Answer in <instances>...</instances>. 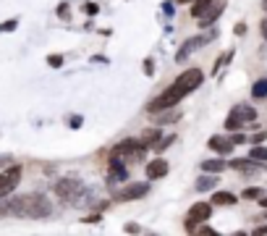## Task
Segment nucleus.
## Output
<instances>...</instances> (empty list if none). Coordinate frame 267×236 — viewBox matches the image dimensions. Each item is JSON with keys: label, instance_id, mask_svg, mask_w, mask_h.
Wrapping results in <instances>:
<instances>
[{"label": "nucleus", "instance_id": "nucleus-1", "mask_svg": "<svg viewBox=\"0 0 267 236\" xmlns=\"http://www.w3.org/2000/svg\"><path fill=\"white\" fill-rule=\"evenodd\" d=\"M53 215V202L44 194H24V218H50Z\"/></svg>", "mask_w": 267, "mask_h": 236}, {"label": "nucleus", "instance_id": "nucleus-2", "mask_svg": "<svg viewBox=\"0 0 267 236\" xmlns=\"http://www.w3.org/2000/svg\"><path fill=\"white\" fill-rule=\"evenodd\" d=\"M113 158H126V160H142L144 155H147V145H142V142H137V139H123V142H118V145L113 147V152H110Z\"/></svg>", "mask_w": 267, "mask_h": 236}, {"label": "nucleus", "instance_id": "nucleus-3", "mask_svg": "<svg viewBox=\"0 0 267 236\" xmlns=\"http://www.w3.org/2000/svg\"><path fill=\"white\" fill-rule=\"evenodd\" d=\"M210 218H212V205H210V202H194V205L189 207V212H186L184 228H186L189 233H194V228H196L199 223H205V221H210Z\"/></svg>", "mask_w": 267, "mask_h": 236}, {"label": "nucleus", "instance_id": "nucleus-4", "mask_svg": "<svg viewBox=\"0 0 267 236\" xmlns=\"http://www.w3.org/2000/svg\"><path fill=\"white\" fill-rule=\"evenodd\" d=\"M184 97H186V94H184L181 89H178V87H173V84H170L163 94H158V97H154V100L147 105V110H149V113H158V110H165V108H175V105L181 103Z\"/></svg>", "mask_w": 267, "mask_h": 236}, {"label": "nucleus", "instance_id": "nucleus-5", "mask_svg": "<svg viewBox=\"0 0 267 236\" xmlns=\"http://www.w3.org/2000/svg\"><path fill=\"white\" fill-rule=\"evenodd\" d=\"M53 192H55L60 200H76V197L84 192V184H81V179H76V176H65V179L55 181Z\"/></svg>", "mask_w": 267, "mask_h": 236}, {"label": "nucleus", "instance_id": "nucleus-6", "mask_svg": "<svg viewBox=\"0 0 267 236\" xmlns=\"http://www.w3.org/2000/svg\"><path fill=\"white\" fill-rule=\"evenodd\" d=\"M215 34H217V32L212 29L210 34H196V37H189V40H186V42L181 45V50H178L175 61H178V63H184V61H186V58H189V55H191L194 50H199V47H205V45H207L210 40H215Z\"/></svg>", "mask_w": 267, "mask_h": 236}, {"label": "nucleus", "instance_id": "nucleus-7", "mask_svg": "<svg viewBox=\"0 0 267 236\" xmlns=\"http://www.w3.org/2000/svg\"><path fill=\"white\" fill-rule=\"evenodd\" d=\"M202 82H205V74H202V71H199V68H189V71H184V74L173 82V87H178L184 94H189V92H194Z\"/></svg>", "mask_w": 267, "mask_h": 236}, {"label": "nucleus", "instance_id": "nucleus-8", "mask_svg": "<svg viewBox=\"0 0 267 236\" xmlns=\"http://www.w3.org/2000/svg\"><path fill=\"white\" fill-rule=\"evenodd\" d=\"M21 181V165H8V168L0 173V197H8Z\"/></svg>", "mask_w": 267, "mask_h": 236}, {"label": "nucleus", "instance_id": "nucleus-9", "mask_svg": "<svg viewBox=\"0 0 267 236\" xmlns=\"http://www.w3.org/2000/svg\"><path fill=\"white\" fill-rule=\"evenodd\" d=\"M147 192H149V184H144V181H134V184H126V186L121 189L116 200H121V202H134V200H142Z\"/></svg>", "mask_w": 267, "mask_h": 236}, {"label": "nucleus", "instance_id": "nucleus-10", "mask_svg": "<svg viewBox=\"0 0 267 236\" xmlns=\"http://www.w3.org/2000/svg\"><path fill=\"white\" fill-rule=\"evenodd\" d=\"M267 163H259V160H252V158H238V160H231V168L238 171V173H247V176H254L264 168Z\"/></svg>", "mask_w": 267, "mask_h": 236}, {"label": "nucleus", "instance_id": "nucleus-11", "mask_svg": "<svg viewBox=\"0 0 267 236\" xmlns=\"http://www.w3.org/2000/svg\"><path fill=\"white\" fill-rule=\"evenodd\" d=\"M107 168H110V173H107V181H110V184H121V181H126V179H128V168L123 165V160H121V158H113V155H110Z\"/></svg>", "mask_w": 267, "mask_h": 236}, {"label": "nucleus", "instance_id": "nucleus-12", "mask_svg": "<svg viewBox=\"0 0 267 236\" xmlns=\"http://www.w3.org/2000/svg\"><path fill=\"white\" fill-rule=\"evenodd\" d=\"M222 6H226V3H222V0H215V3L202 13V16H199L196 21H199V27H202V29H207V27H212V24L220 18V13H222Z\"/></svg>", "mask_w": 267, "mask_h": 236}, {"label": "nucleus", "instance_id": "nucleus-13", "mask_svg": "<svg viewBox=\"0 0 267 236\" xmlns=\"http://www.w3.org/2000/svg\"><path fill=\"white\" fill-rule=\"evenodd\" d=\"M144 171H147V179H165L168 171H170V165H168V160H163V158H154V160L147 163Z\"/></svg>", "mask_w": 267, "mask_h": 236}, {"label": "nucleus", "instance_id": "nucleus-14", "mask_svg": "<svg viewBox=\"0 0 267 236\" xmlns=\"http://www.w3.org/2000/svg\"><path fill=\"white\" fill-rule=\"evenodd\" d=\"M207 145H210V150H215L217 155H231L233 152V139L231 136H212L210 142H207Z\"/></svg>", "mask_w": 267, "mask_h": 236}, {"label": "nucleus", "instance_id": "nucleus-15", "mask_svg": "<svg viewBox=\"0 0 267 236\" xmlns=\"http://www.w3.org/2000/svg\"><path fill=\"white\" fill-rule=\"evenodd\" d=\"M178 118H181V113H178V110H173V108H165V110L152 113V121H154V126H163V124H175Z\"/></svg>", "mask_w": 267, "mask_h": 236}, {"label": "nucleus", "instance_id": "nucleus-16", "mask_svg": "<svg viewBox=\"0 0 267 236\" xmlns=\"http://www.w3.org/2000/svg\"><path fill=\"white\" fill-rule=\"evenodd\" d=\"M233 115H238L243 124H252L254 118H257V110L249 105V103H238V105H233V110H231Z\"/></svg>", "mask_w": 267, "mask_h": 236}, {"label": "nucleus", "instance_id": "nucleus-17", "mask_svg": "<svg viewBox=\"0 0 267 236\" xmlns=\"http://www.w3.org/2000/svg\"><path fill=\"white\" fill-rule=\"evenodd\" d=\"M217 173H205L202 179L196 181V192H212V189L217 186Z\"/></svg>", "mask_w": 267, "mask_h": 236}, {"label": "nucleus", "instance_id": "nucleus-18", "mask_svg": "<svg viewBox=\"0 0 267 236\" xmlns=\"http://www.w3.org/2000/svg\"><path fill=\"white\" fill-rule=\"evenodd\" d=\"M238 200H236V194H231V192H215L212 194V205H220V207H231V205H236Z\"/></svg>", "mask_w": 267, "mask_h": 236}, {"label": "nucleus", "instance_id": "nucleus-19", "mask_svg": "<svg viewBox=\"0 0 267 236\" xmlns=\"http://www.w3.org/2000/svg\"><path fill=\"white\" fill-rule=\"evenodd\" d=\"M226 160H220V158H212V160H205L202 163V171L205 173H220V171H226Z\"/></svg>", "mask_w": 267, "mask_h": 236}, {"label": "nucleus", "instance_id": "nucleus-20", "mask_svg": "<svg viewBox=\"0 0 267 236\" xmlns=\"http://www.w3.org/2000/svg\"><path fill=\"white\" fill-rule=\"evenodd\" d=\"M215 3V0H191V16L194 18H199V16H202L210 6Z\"/></svg>", "mask_w": 267, "mask_h": 236}, {"label": "nucleus", "instance_id": "nucleus-21", "mask_svg": "<svg viewBox=\"0 0 267 236\" xmlns=\"http://www.w3.org/2000/svg\"><path fill=\"white\" fill-rule=\"evenodd\" d=\"M252 97H254V100H264V97H267V79L254 82V87H252Z\"/></svg>", "mask_w": 267, "mask_h": 236}, {"label": "nucleus", "instance_id": "nucleus-22", "mask_svg": "<svg viewBox=\"0 0 267 236\" xmlns=\"http://www.w3.org/2000/svg\"><path fill=\"white\" fill-rule=\"evenodd\" d=\"M160 136H163V134H160V129H147V131L142 134V139H139V142H142V145H147V147H152Z\"/></svg>", "mask_w": 267, "mask_h": 236}, {"label": "nucleus", "instance_id": "nucleus-23", "mask_svg": "<svg viewBox=\"0 0 267 236\" xmlns=\"http://www.w3.org/2000/svg\"><path fill=\"white\" fill-rule=\"evenodd\" d=\"M262 194H264V189H262V186H247V189L241 192L243 200H259Z\"/></svg>", "mask_w": 267, "mask_h": 236}, {"label": "nucleus", "instance_id": "nucleus-24", "mask_svg": "<svg viewBox=\"0 0 267 236\" xmlns=\"http://www.w3.org/2000/svg\"><path fill=\"white\" fill-rule=\"evenodd\" d=\"M249 158H252V160H259V163H267V147L254 145V147L249 150Z\"/></svg>", "mask_w": 267, "mask_h": 236}, {"label": "nucleus", "instance_id": "nucleus-25", "mask_svg": "<svg viewBox=\"0 0 267 236\" xmlns=\"http://www.w3.org/2000/svg\"><path fill=\"white\" fill-rule=\"evenodd\" d=\"M173 142H175V136H160V139H158V142H154V145H152V147H154V150H158V152H165V150H168V147L173 145Z\"/></svg>", "mask_w": 267, "mask_h": 236}, {"label": "nucleus", "instance_id": "nucleus-26", "mask_svg": "<svg viewBox=\"0 0 267 236\" xmlns=\"http://www.w3.org/2000/svg\"><path fill=\"white\" fill-rule=\"evenodd\" d=\"M241 126H243V121H241L238 115H233V113H231V115L226 118V129H228V131H238Z\"/></svg>", "mask_w": 267, "mask_h": 236}, {"label": "nucleus", "instance_id": "nucleus-27", "mask_svg": "<svg viewBox=\"0 0 267 236\" xmlns=\"http://www.w3.org/2000/svg\"><path fill=\"white\" fill-rule=\"evenodd\" d=\"M16 27H18V18H8V21L0 24V32H13Z\"/></svg>", "mask_w": 267, "mask_h": 236}, {"label": "nucleus", "instance_id": "nucleus-28", "mask_svg": "<svg viewBox=\"0 0 267 236\" xmlns=\"http://www.w3.org/2000/svg\"><path fill=\"white\" fill-rule=\"evenodd\" d=\"M267 139V131H257L254 136H247V142H252V145H264Z\"/></svg>", "mask_w": 267, "mask_h": 236}, {"label": "nucleus", "instance_id": "nucleus-29", "mask_svg": "<svg viewBox=\"0 0 267 236\" xmlns=\"http://www.w3.org/2000/svg\"><path fill=\"white\" fill-rule=\"evenodd\" d=\"M48 66L50 68H60L63 66V55H48Z\"/></svg>", "mask_w": 267, "mask_h": 236}, {"label": "nucleus", "instance_id": "nucleus-30", "mask_svg": "<svg viewBox=\"0 0 267 236\" xmlns=\"http://www.w3.org/2000/svg\"><path fill=\"white\" fill-rule=\"evenodd\" d=\"M194 231H196V233H205V236H215V233H217L215 228H210V226H202V223H199Z\"/></svg>", "mask_w": 267, "mask_h": 236}, {"label": "nucleus", "instance_id": "nucleus-31", "mask_svg": "<svg viewBox=\"0 0 267 236\" xmlns=\"http://www.w3.org/2000/svg\"><path fill=\"white\" fill-rule=\"evenodd\" d=\"M84 11H86L89 16H95V13H100V6H97V3H84Z\"/></svg>", "mask_w": 267, "mask_h": 236}, {"label": "nucleus", "instance_id": "nucleus-32", "mask_svg": "<svg viewBox=\"0 0 267 236\" xmlns=\"http://www.w3.org/2000/svg\"><path fill=\"white\" fill-rule=\"evenodd\" d=\"M233 32H236L238 37H243V34H247V24H243V21H238L236 27H233Z\"/></svg>", "mask_w": 267, "mask_h": 236}, {"label": "nucleus", "instance_id": "nucleus-33", "mask_svg": "<svg viewBox=\"0 0 267 236\" xmlns=\"http://www.w3.org/2000/svg\"><path fill=\"white\" fill-rule=\"evenodd\" d=\"M81 124H84V118H81V115H74L71 121H69V126H71V129H79Z\"/></svg>", "mask_w": 267, "mask_h": 236}, {"label": "nucleus", "instance_id": "nucleus-34", "mask_svg": "<svg viewBox=\"0 0 267 236\" xmlns=\"http://www.w3.org/2000/svg\"><path fill=\"white\" fill-rule=\"evenodd\" d=\"M58 16L69 18V3H60V6H58Z\"/></svg>", "mask_w": 267, "mask_h": 236}, {"label": "nucleus", "instance_id": "nucleus-35", "mask_svg": "<svg viewBox=\"0 0 267 236\" xmlns=\"http://www.w3.org/2000/svg\"><path fill=\"white\" fill-rule=\"evenodd\" d=\"M231 139H233V145H243V142H247V136H243L241 131H236V134H233Z\"/></svg>", "mask_w": 267, "mask_h": 236}, {"label": "nucleus", "instance_id": "nucleus-36", "mask_svg": "<svg viewBox=\"0 0 267 236\" xmlns=\"http://www.w3.org/2000/svg\"><path fill=\"white\" fill-rule=\"evenodd\" d=\"M144 71H147V76H152V71H154V63H152L149 58L144 61Z\"/></svg>", "mask_w": 267, "mask_h": 236}, {"label": "nucleus", "instance_id": "nucleus-37", "mask_svg": "<svg viewBox=\"0 0 267 236\" xmlns=\"http://www.w3.org/2000/svg\"><path fill=\"white\" fill-rule=\"evenodd\" d=\"M252 233H254V236H262V233H267V223H264V226H257Z\"/></svg>", "mask_w": 267, "mask_h": 236}, {"label": "nucleus", "instance_id": "nucleus-38", "mask_svg": "<svg viewBox=\"0 0 267 236\" xmlns=\"http://www.w3.org/2000/svg\"><path fill=\"white\" fill-rule=\"evenodd\" d=\"M126 231H128V233H139L142 228H139L137 223H128V226H126Z\"/></svg>", "mask_w": 267, "mask_h": 236}, {"label": "nucleus", "instance_id": "nucleus-39", "mask_svg": "<svg viewBox=\"0 0 267 236\" xmlns=\"http://www.w3.org/2000/svg\"><path fill=\"white\" fill-rule=\"evenodd\" d=\"M102 221V215H89V218H84V223H100Z\"/></svg>", "mask_w": 267, "mask_h": 236}, {"label": "nucleus", "instance_id": "nucleus-40", "mask_svg": "<svg viewBox=\"0 0 267 236\" xmlns=\"http://www.w3.org/2000/svg\"><path fill=\"white\" fill-rule=\"evenodd\" d=\"M259 32H262V37H264V40H267V18H264V21H262V24H259Z\"/></svg>", "mask_w": 267, "mask_h": 236}, {"label": "nucleus", "instance_id": "nucleus-41", "mask_svg": "<svg viewBox=\"0 0 267 236\" xmlns=\"http://www.w3.org/2000/svg\"><path fill=\"white\" fill-rule=\"evenodd\" d=\"M257 202H259V205H262V207H267V197H264V194H262V197H259V200H257Z\"/></svg>", "mask_w": 267, "mask_h": 236}, {"label": "nucleus", "instance_id": "nucleus-42", "mask_svg": "<svg viewBox=\"0 0 267 236\" xmlns=\"http://www.w3.org/2000/svg\"><path fill=\"white\" fill-rule=\"evenodd\" d=\"M262 11L267 13V0H262Z\"/></svg>", "mask_w": 267, "mask_h": 236}, {"label": "nucleus", "instance_id": "nucleus-43", "mask_svg": "<svg viewBox=\"0 0 267 236\" xmlns=\"http://www.w3.org/2000/svg\"><path fill=\"white\" fill-rule=\"evenodd\" d=\"M178 3H191V0H178Z\"/></svg>", "mask_w": 267, "mask_h": 236}]
</instances>
